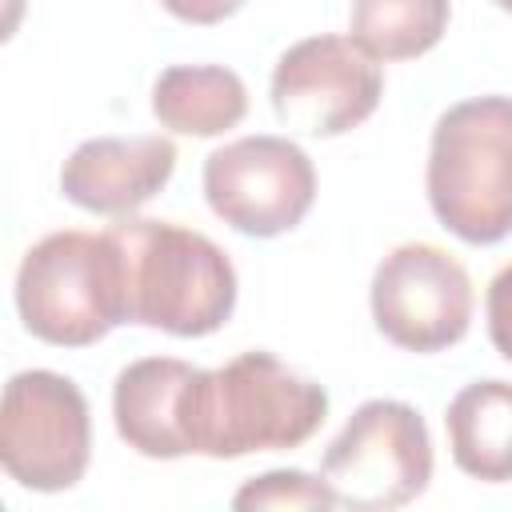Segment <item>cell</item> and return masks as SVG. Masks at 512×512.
I'll return each instance as SVG.
<instances>
[{
  "label": "cell",
  "mask_w": 512,
  "mask_h": 512,
  "mask_svg": "<svg viewBox=\"0 0 512 512\" xmlns=\"http://www.w3.org/2000/svg\"><path fill=\"white\" fill-rule=\"evenodd\" d=\"M320 476L340 508L388 512L412 504L432 480L424 416L404 400H364L320 456Z\"/></svg>",
  "instance_id": "obj_5"
},
{
  "label": "cell",
  "mask_w": 512,
  "mask_h": 512,
  "mask_svg": "<svg viewBox=\"0 0 512 512\" xmlns=\"http://www.w3.org/2000/svg\"><path fill=\"white\" fill-rule=\"evenodd\" d=\"M328 416V392L252 348L224 368H196L180 396L184 448L212 460L300 448Z\"/></svg>",
  "instance_id": "obj_1"
},
{
  "label": "cell",
  "mask_w": 512,
  "mask_h": 512,
  "mask_svg": "<svg viewBox=\"0 0 512 512\" xmlns=\"http://www.w3.org/2000/svg\"><path fill=\"white\" fill-rule=\"evenodd\" d=\"M124 264L128 324L168 336H212L236 308V268L204 232L172 220L120 216L104 228Z\"/></svg>",
  "instance_id": "obj_2"
},
{
  "label": "cell",
  "mask_w": 512,
  "mask_h": 512,
  "mask_svg": "<svg viewBox=\"0 0 512 512\" xmlns=\"http://www.w3.org/2000/svg\"><path fill=\"white\" fill-rule=\"evenodd\" d=\"M16 20H20V0H8V24H4V28L12 32V28H16Z\"/></svg>",
  "instance_id": "obj_18"
},
{
  "label": "cell",
  "mask_w": 512,
  "mask_h": 512,
  "mask_svg": "<svg viewBox=\"0 0 512 512\" xmlns=\"http://www.w3.org/2000/svg\"><path fill=\"white\" fill-rule=\"evenodd\" d=\"M448 0H352L348 36L376 60H412L448 32Z\"/></svg>",
  "instance_id": "obj_14"
},
{
  "label": "cell",
  "mask_w": 512,
  "mask_h": 512,
  "mask_svg": "<svg viewBox=\"0 0 512 512\" xmlns=\"http://www.w3.org/2000/svg\"><path fill=\"white\" fill-rule=\"evenodd\" d=\"M428 204L464 244L512 236V96L452 104L428 144Z\"/></svg>",
  "instance_id": "obj_3"
},
{
  "label": "cell",
  "mask_w": 512,
  "mask_h": 512,
  "mask_svg": "<svg viewBox=\"0 0 512 512\" xmlns=\"http://www.w3.org/2000/svg\"><path fill=\"white\" fill-rule=\"evenodd\" d=\"M244 112L248 88L224 64H172L152 84V116L180 136H220Z\"/></svg>",
  "instance_id": "obj_13"
},
{
  "label": "cell",
  "mask_w": 512,
  "mask_h": 512,
  "mask_svg": "<svg viewBox=\"0 0 512 512\" xmlns=\"http://www.w3.org/2000/svg\"><path fill=\"white\" fill-rule=\"evenodd\" d=\"M176 172L168 136H96L72 148L60 168V192L96 216H132Z\"/></svg>",
  "instance_id": "obj_10"
},
{
  "label": "cell",
  "mask_w": 512,
  "mask_h": 512,
  "mask_svg": "<svg viewBox=\"0 0 512 512\" xmlns=\"http://www.w3.org/2000/svg\"><path fill=\"white\" fill-rule=\"evenodd\" d=\"M244 0H160V8L184 24H220L228 20Z\"/></svg>",
  "instance_id": "obj_17"
},
{
  "label": "cell",
  "mask_w": 512,
  "mask_h": 512,
  "mask_svg": "<svg viewBox=\"0 0 512 512\" xmlns=\"http://www.w3.org/2000/svg\"><path fill=\"white\" fill-rule=\"evenodd\" d=\"M16 312L24 328L56 348H88L128 324L124 264L108 232H48L16 272Z\"/></svg>",
  "instance_id": "obj_4"
},
{
  "label": "cell",
  "mask_w": 512,
  "mask_h": 512,
  "mask_svg": "<svg viewBox=\"0 0 512 512\" xmlns=\"http://www.w3.org/2000/svg\"><path fill=\"white\" fill-rule=\"evenodd\" d=\"M448 448L460 472L484 484L512 480V384L508 380H472L464 384L448 412Z\"/></svg>",
  "instance_id": "obj_12"
},
{
  "label": "cell",
  "mask_w": 512,
  "mask_h": 512,
  "mask_svg": "<svg viewBox=\"0 0 512 512\" xmlns=\"http://www.w3.org/2000/svg\"><path fill=\"white\" fill-rule=\"evenodd\" d=\"M92 456V412L76 380L32 368L4 384L0 464L32 492L72 488Z\"/></svg>",
  "instance_id": "obj_6"
},
{
  "label": "cell",
  "mask_w": 512,
  "mask_h": 512,
  "mask_svg": "<svg viewBox=\"0 0 512 512\" xmlns=\"http://www.w3.org/2000/svg\"><path fill=\"white\" fill-rule=\"evenodd\" d=\"M372 320L404 352H444L468 336L472 280L464 264L436 244H400L372 272Z\"/></svg>",
  "instance_id": "obj_8"
},
{
  "label": "cell",
  "mask_w": 512,
  "mask_h": 512,
  "mask_svg": "<svg viewBox=\"0 0 512 512\" xmlns=\"http://www.w3.org/2000/svg\"><path fill=\"white\" fill-rule=\"evenodd\" d=\"M384 96L380 60L352 36L320 32L292 44L272 68V108L304 136H344L360 128Z\"/></svg>",
  "instance_id": "obj_9"
},
{
  "label": "cell",
  "mask_w": 512,
  "mask_h": 512,
  "mask_svg": "<svg viewBox=\"0 0 512 512\" xmlns=\"http://www.w3.org/2000/svg\"><path fill=\"white\" fill-rule=\"evenodd\" d=\"M232 508H340L336 492L324 476H308L300 468H272L264 476H252L236 496Z\"/></svg>",
  "instance_id": "obj_15"
},
{
  "label": "cell",
  "mask_w": 512,
  "mask_h": 512,
  "mask_svg": "<svg viewBox=\"0 0 512 512\" xmlns=\"http://www.w3.org/2000/svg\"><path fill=\"white\" fill-rule=\"evenodd\" d=\"M196 368L176 356H144L116 376L112 420L128 448L148 460L188 456L180 436V396Z\"/></svg>",
  "instance_id": "obj_11"
},
{
  "label": "cell",
  "mask_w": 512,
  "mask_h": 512,
  "mask_svg": "<svg viewBox=\"0 0 512 512\" xmlns=\"http://www.w3.org/2000/svg\"><path fill=\"white\" fill-rule=\"evenodd\" d=\"M484 312H488V340L492 348L512 360V264H504L492 284H488V296H484Z\"/></svg>",
  "instance_id": "obj_16"
},
{
  "label": "cell",
  "mask_w": 512,
  "mask_h": 512,
  "mask_svg": "<svg viewBox=\"0 0 512 512\" xmlns=\"http://www.w3.org/2000/svg\"><path fill=\"white\" fill-rule=\"evenodd\" d=\"M496 4H500V8H504V12H512V0H496Z\"/></svg>",
  "instance_id": "obj_19"
},
{
  "label": "cell",
  "mask_w": 512,
  "mask_h": 512,
  "mask_svg": "<svg viewBox=\"0 0 512 512\" xmlns=\"http://www.w3.org/2000/svg\"><path fill=\"white\" fill-rule=\"evenodd\" d=\"M208 208L240 236L292 232L316 200V168L288 136H240L204 160Z\"/></svg>",
  "instance_id": "obj_7"
}]
</instances>
